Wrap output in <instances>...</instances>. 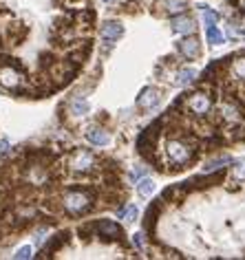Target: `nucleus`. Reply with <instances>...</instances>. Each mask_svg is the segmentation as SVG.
Listing matches in <instances>:
<instances>
[{
    "instance_id": "10",
    "label": "nucleus",
    "mask_w": 245,
    "mask_h": 260,
    "mask_svg": "<svg viewBox=\"0 0 245 260\" xmlns=\"http://www.w3.org/2000/svg\"><path fill=\"white\" fill-rule=\"evenodd\" d=\"M195 29H197L195 18H190V16H172V31H175V33L188 35V33H195Z\"/></svg>"
},
{
    "instance_id": "9",
    "label": "nucleus",
    "mask_w": 245,
    "mask_h": 260,
    "mask_svg": "<svg viewBox=\"0 0 245 260\" xmlns=\"http://www.w3.org/2000/svg\"><path fill=\"white\" fill-rule=\"evenodd\" d=\"M159 104V90L157 88H144L141 95L137 97V108L139 110H150Z\"/></svg>"
},
{
    "instance_id": "18",
    "label": "nucleus",
    "mask_w": 245,
    "mask_h": 260,
    "mask_svg": "<svg viewBox=\"0 0 245 260\" xmlns=\"http://www.w3.org/2000/svg\"><path fill=\"white\" fill-rule=\"evenodd\" d=\"M197 78V71L195 69H181L179 73H177V80H175V84L177 86H188V84H192Z\"/></svg>"
},
{
    "instance_id": "25",
    "label": "nucleus",
    "mask_w": 245,
    "mask_h": 260,
    "mask_svg": "<svg viewBox=\"0 0 245 260\" xmlns=\"http://www.w3.org/2000/svg\"><path fill=\"white\" fill-rule=\"evenodd\" d=\"M9 152H11V148H9V141L2 139V141H0V157H7Z\"/></svg>"
},
{
    "instance_id": "13",
    "label": "nucleus",
    "mask_w": 245,
    "mask_h": 260,
    "mask_svg": "<svg viewBox=\"0 0 245 260\" xmlns=\"http://www.w3.org/2000/svg\"><path fill=\"white\" fill-rule=\"evenodd\" d=\"M115 212H117V218H122V221H126V223H135L137 216H139V210H137V205H132V203L120 205Z\"/></svg>"
},
{
    "instance_id": "20",
    "label": "nucleus",
    "mask_w": 245,
    "mask_h": 260,
    "mask_svg": "<svg viewBox=\"0 0 245 260\" xmlns=\"http://www.w3.org/2000/svg\"><path fill=\"white\" fill-rule=\"evenodd\" d=\"M78 234H80V238H84V241H91V236H95V221L80 225L78 227Z\"/></svg>"
},
{
    "instance_id": "24",
    "label": "nucleus",
    "mask_w": 245,
    "mask_h": 260,
    "mask_svg": "<svg viewBox=\"0 0 245 260\" xmlns=\"http://www.w3.org/2000/svg\"><path fill=\"white\" fill-rule=\"evenodd\" d=\"M146 174H148L146 168H135V170L130 172V179H132V183H137V181L141 179V176H146Z\"/></svg>"
},
{
    "instance_id": "23",
    "label": "nucleus",
    "mask_w": 245,
    "mask_h": 260,
    "mask_svg": "<svg viewBox=\"0 0 245 260\" xmlns=\"http://www.w3.org/2000/svg\"><path fill=\"white\" fill-rule=\"evenodd\" d=\"M234 176H237L239 181H245V161H239L237 166H234Z\"/></svg>"
},
{
    "instance_id": "17",
    "label": "nucleus",
    "mask_w": 245,
    "mask_h": 260,
    "mask_svg": "<svg viewBox=\"0 0 245 260\" xmlns=\"http://www.w3.org/2000/svg\"><path fill=\"white\" fill-rule=\"evenodd\" d=\"M89 110H91V106L84 97H75L73 101H71V113H73L75 117H84Z\"/></svg>"
},
{
    "instance_id": "2",
    "label": "nucleus",
    "mask_w": 245,
    "mask_h": 260,
    "mask_svg": "<svg viewBox=\"0 0 245 260\" xmlns=\"http://www.w3.org/2000/svg\"><path fill=\"white\" fill-rule=\"evenodd\" d=\"M166 157L172 163L170 172H181L186 170L188 163L199 157V146H190L183 137H172L166 144Z\"/></svg>"
},
{
    "instance_id": "27",
    "label": "nucleus",
    "mask_w": 245,
    "mask_h": 260,
    "mask_svg": "<svg viewBox=\"0 0 245 260\" xmlns=\"http://www.w3.org/2000/svg\"><path fill=\"white\" fill-rule=\"evenodd\" d=\"M239 7H241L243 11H245V0H239Z\"/></svg>"
},
{
    "instance_id": "7",
    "label": "nucleus",
    "mask_w": 245,
    "mask_h": 260,
    "mask_svg": "<svg viewBox=\"0 0 245 260\" xmlns=\"http://www.w3.org/2000/svg\"><path fill=\"white\" fill-rule=\"evenodd\" d=\"M69 238H71V232H69V229H62V232H58V234H53V236H49L47 245L42 247V254H40V258H51L55 252H60V249H62L66 243H69Z\"/></svg>"
},
{
    "instance_id": "22",
    "label": "nucleus",
    "mask_w": 245,
    "mask_h": 260,
    "mask_svg": "<svg viewBox=\"0 0 245 260\" xmlns=\"http://www.w3.org/2000/svg\"><path fill=\"white\" fill-rule=\"evenodd\" d=\"M33 256V247H29V245H24V247H20L16 254H13V258L16 260H24V258H31Z\"/></svg>"
},
{
    "instance_id": "29",
    "label": "nucleus",
    "mask_w": 245,
    "mask_h": 260,
    "mask_svg": "<svg viewBox=\"0 0 245 260\" xmlns=\"http://www.w3.org/2000/svg\"><path fill=\"white\" fill-rule=\"evenodd\" d=\"M102 2H109V0H102Z\"/></svg>"
},
{
    "instance_id": "3",
    "label": "nucleus",
    "mask_w": 245,
    "mask_h": 260,
    "mask_svg": "<svg viewBox=\"0 0 245 260\" xmlns=\"http://www.w3.org/2000/svg\"><path fill=\"white\" fill-rule=\"evenodd\" d=\"M95 236H98L102 243H122V245H126V232L122 229V225L109 221V218H104V221H95Z\"/></svg>"
},
{
    "instance_id": "15",
    "label": "nucleus",
    "mask_w": 245,
    "mask_h": 260,
    "mask_svg": "<svg viewBox=\"0 0 245 260\" xmlns=\"http://www.w3.org/2000/svg\"><path fill=\"white\" fill-rule=\"evenodd\" d=\"M152 192H155V181L150 179V176H141L139 181H137V194L139 196H152Z\"/></svg>"
},
{
    "instance_id": "4",
    "label": "nucleus",
    "mask_w": 245,
    "mask_h": 260,
    "mask_svg": "<svg viewBox=\"0 0 245 260\" xmlns=\"http://www.w3.org/2000/svg\"><path fill=\"white\" fill-rule=\"evenodd\" d=\"M186 108L195 117H208L212 110V95L203 93V90H197L190 97L186 95Z\"/></svg>"
},
{
    "instance_id": "12",
    "label": "nucleus",
    "mask_w": 245,
    "mask_h": 260,
    "mask_svg": "<svg viewBox=\"0 0 245 260\" xmlns=\"http://www.w3.org/2000/svg\"><path fill=\"white\" fill-rule=\"evenodd\" d=\"M86 139L93 146H109L111 144V135L102 128V126H91V128L86 130Z\"/></svg>"
},
{
    "instance_id": "11",
    "label": "nucleus",
    "mask_w": 245,
    "mask_h": 260,
    "mask_svg": "<svg viewBox=\"0 0 245 260\" xmlns=\"http://www.w3.org/2000/svg\"><path fill=\"white\" fill-rule=\"evenodd\" d=\"M100 33H102V38L117 40V38H122V35H124V24H122L120 20H106V22H102Z\"/></svg>"
},
{
    "instance_id": "26",
    "label": "nucleus",
    "mask_w": 245,
    "mask_h": 260,
    "mask_svg": "<svg viewBox=\"0 0 245 260\" xmlns=\"http://www.w3.org/2000/svg\"><path fill=\"white\" fill-rule=\"evenodd\" d=\"M132 247L144 249V243H141V234H135V236H132Z\"/></svg>"
},
{
    "instance_id": "1",
    "label": "nucleus",
    "mask_w": 245,
    "mask_h": 260,
    "mask_svg": "<svg viewBox=\"0 0 245 260\" xmlns=\"http://www.w3.org/2000/svg\"><path fill=\"white\" fill-rule=\"evenodd\" d=\"M98 190L93 185H71L62 196V210L71 216H84L93 210Z\"/></svg>"
},
{
    "instance_id": "14",
    "label": "nucleus",
    "mask_w": 245,
    "mask_h": 260,
    "mask_svg": "<svg viewBox=\"0 0 245 260\" xmlns=\"http://www.w3.org/2000/svg\"><path fill=\"white\" fill-rule=\"evenodd\" d=\"M166 13L170 16H179V13L188 11V0H166Z\"/></svg>"
},
{
    "instance_id": "21",
    "label": "nucleus",
    "mask_w": 245,
    "mask_h": 260,
    "mask_svg": "<svg viewBox=\"0 0 245 260\" xmlns=\"http://www.w3.org/2000/svg\"><path fill=\"white\" fill-rule=\"evenodd\" d=\"M201 20H203V24H217V20H219V13L217 11H212V9H208V7H203L201 9Z\"/></svg>"
},
{
    "instance_id": "19",
    "label": "nucleus",
    "mask_w": 245,
    "mask_h": 260,
    "mask_svg": "<svg viewBox=\"0 0 245 260\" xmlns=\"http://www.w3.org/2000/svg\"><path fill=\"white\" fill-rule=\"evenodd\" d=\"M206 38H208V42L212 44V47H217V44H223V33L217 29V24H208L206 27Z\"/></svg>"
},
{
    "instance_id": "6",
    "label": "nucleus",
    "mask_w": 245,
    "mask_h": 260,
    "mask_svg": "<svg viewBox=\"0 0 245 260\" xmlns=\"http://www.w3.org/2000/svg\"><path fill=\"white\" fill-rule=\"evenodd\" d=\"M163 205H166V201H163V198H155V201H152V205H148L146 216H144V221H141L144 234H148L150 238H152V232H155V227H157V221H159V216H161V212H163Z\"/></svg>"
},
{
    "instance_id": "28",
    "label": "nucleus",
    "mask_w": 245,
    "mask_h": 260,
    "mask_svg": "<svg viewBox=\"0 0 245 260\" xmlns=\"http://www.w3.org/2000/svg\"><path fill=\"white\" fill-rule=\"evenodd\" d=\"M0 47H2V38H0Z\"/></svg>"
},
{
    "instance_id": "16",
    "label": "nucleus",
    "mask_w": 245,
    "mask_h": 260,
    "mask_svg": "<svg viewBox=\"0 0 245 260\" xmlns=\"http://www.w3.org/2000/svg\"><path fill=\"white\" fill-rule=\"evenodd\" d=\"M230 163H234V159H232V157H230V155H223V157H219V159L208 161L206 166H203V172H214V170H221V168L230 166Z\"/></svg>"
},
{
    "instance_id": "8",
    "label": "nucleus",
    "mask_w": 245,
    "mask_h": 260,
    "mask_svg": "<svg viewBox=\"0 0 245 260\" xmlns=\"http://www.w3.org/2000/svg\"><path fill=\"white\" fill-rule=\"evenodd\" d=\"M177 51L183 55L186 60H195V58H199L201 55V42H199V38L197 35H186L183 40H179L177 42Z\"/></svg>"
},
{
    "instance_id": "5",
    "label": "nucleus",
    "mask_w": 245,
    "mask_h": 260,
    "mask_svg": "<svg viewBox=\"0 0 245 260\" xmlns=\"http://www.w3.org/2000/svg\"><path fill=\"white\" fill-rule=\"evenodd\" d=\"M95 166H98V159H95V155L89 150H75L69 161V168L73 172H91Z\"/></svg>"
}]
</instances>
